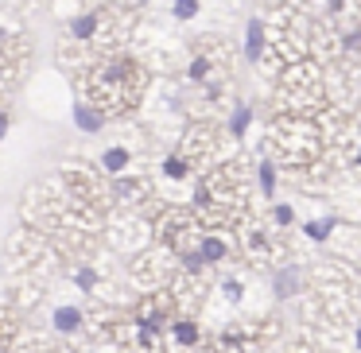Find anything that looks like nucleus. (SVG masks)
<instances>
[{"instance_id":"nucleus-1","label":"nucleus","mask_w":361,"mask_h":353,"mask_svg":"<svg viewBox=\"0 0 361 353\" xmlns=\"http://www.w3.org/2000/svg\"><path fill=\"white\" fill-rule=\"evenodd\" d=\"M229 249H233V241H229L226 233H202L198 237V256H202L206 268H218L221 260H229Z\"/></svg>"},{"instance_id":"nucleus-2","label":"nucleus","mask_w":361,"mask_h":353,"mask_svg":"<svg viewBox=\"0 0 361 353\" xmlns=\"http://www.w3.org/2000/svg\"><path fill=\"white\" fill-rule=\"evenodd\" d=\"M51 330H55L59 337H78L82 330H86V311H78V306H55Z\"/></svg>"},{"instance_id":"nucleus-3","label":"nucleus","mask_w":361,"mask_h":353,"mask_svg":"<svg viewBox=\"0 0 361 353\" xmlns=\"http://www.w3.org/2000/svg\"><path fill=\"white\" fill-rule=\"evenodd\" d=\"M167 334H171V342L179 345V349H198V345H202V326H198L195 318H175Z\"/></svg>"},{"instance_id":"nucleus-4","label":"nucleus","mask_w":361,"mask_h":353,"mask_svg":"<svg viewBox=\"0 0 361 353\" xmlns=\"http://www.w3.org/2000/svg\"><path fill=\"white\" fill-rule=\"evenodd\" d=\"M102 27H105V16H94V12L71 20V35H74V39H82V43L97 39V35H102Z\"/></svg>"},{"instance_id":"nucleus-5","label":"nucleus","mask_w":361,"mask_h":353,"mask_svg":"<svg viewBox=\"0 0 361 353\" xmlns=\"http://www.w3.org/2000/svg\"><path fill=\"white\" fill-rule=\"evenodd\" d=\"M128 163H133V151H125V148H109V151L102 156L105 175H113V179H121V175L128 171Z\"/></svg>"},{"instance_id":"nucleus-6","label":"nucleus","mask_w":361,"mask_h":353,"mask_svg":"<svg viewBox=\"0 0 361 353\" xmlns=\"http://www.w3.org/2000/svg\"><path fill=\"white\" fill-rule=\"evenodd\" d=\"M299 291V268H280L276 272V299H291Z\"/></svg>"},{"instance_id":"nucleus-7","label":"nucleus","mask_w":361,"mask_h":353,"mask_svg":"<svg viewBox=\"0 0 361 353\" xmlns=\"http://www.w3.org/2000/svg\"><path fill=\"white\" fill-rule=\"evenodd\" d=\"M245 55H249L252 63L264 58V24H260V16L249 20V47H245Z\"/></svg>"},{"instance_id":"nucleus-8","label":"nucleus","mask_w":361,"mask_h":353,"mask_svg":"<svg viewBox=\"0 0 361 353\" xmlns=\"http://www.w3.org/2000/svg\"><path fill=\"white\" fill-rule=\"evenodd\" d=\"M74 120H78L86 132H97V128H105V113L94 109V105H78V109H74Z\"/></svg>"},{"instance_id":"nucleus-9","label":"nucleus","mask_w":361,"mask_h":353,"mask_svg":"<svg viewBox=\"0 0 361 353\" xmlns=\"http://www.w3.org/2000/svg\"><path fill=\"white\" fill-rule=\"evenodd\" d=\"M187 171H190V159L183 156V151H175V156L164 159V175H167V179H187Z\"/></svg>"},{"instance_id":"nucleus-10","label":"nucleus","mask_w":361,"mask_h":353,"mask_svg":"<svg viewBox=\"0 0 361 353\" xmlns=\"http://www.w3.org/2000/svg\"><path fill=\"white\" fill-rule=\"evenodd\" d=\"M221 295H226L229 303H241V299H245V283L237 280V275H229V280H221Z\"/></svg>"},{"instance_id":"nucleus-11","label":"nucleus","mask_w":361,"mask_h":353,"mask_svg":"<svg viewBox=\"0 0 361 353\" xmlns=\"http://www.w3.org/2000/svg\"><path fill=\"white\" fill-rule=\"evenodd\" d=\"M210 66H214V63H210V55H198L195 63H190V70H187V74H190V82H206V78H210Z\"/></svg>"},{"instance_id":"nucleus-12","label":"nucleus","mask_w":361,"mask_h":353,"mask_svg":"<svg viewBox=\"0 0 361 353\" xmlns=\"http://www.w3.org/2000/svg\"><path fill=\"white\" fill-rule=\"evenodd\" d=\"M249 120H252V109H249V105H241V109L233 113V120H229V132H233V136H245Z\"/></svg>"},{"instance_id":"nucleus-13","label":"nucleus","mask_w":361,"mask_h":353,"mask_svg":"<svg viewBox=\"0 0 361 353\" xmlns=\"http://www.w3.org/2000/svg\"><path fill=\"white\" fill-rule=\"evenodd\" d=\"M198 16V0H175V20H195Z\"/></svg>"},{"instance_id":"nucleus-14","label":"nucleus","mask_w":361,"mask_h":353,"mask_svg":"<svg viewBox=\"0 0 361 353\" xmlns=\"http://www.w3.org/2000/svg\"><path fill=\"white\" fill-rule=\"evenodd\" d=\"M74 283H78L82 291H94V287H97V272H90V268H78V272H74Z\"/></svg>"},{"instance_id":"nucleus-15","label":"nucleus","mask_w":361,"mask_h":353,"mask_svg":"<svg viewBox=\"0 0 361 353\" xmlns=\"http://www.w3.org/2000/svg\"><path fill=\"white\" fill-rule=\"evenodd\" d=\"M307 233H311L314 241H326V233H330V221H311V225H307Z\"/></svg>"},{"instance_id":"nucleus-16","label":"nucleus","mask_w":361,"mask_h":353,"mask_svg":"<svg viewBox=\"0 0 361 353\" xmlns=\"http://www.w3.org/2000/svg\"><path fill=\"white\" fill-rule=\"evenodd\" d=\"M291 218H295L291 206H276V221H280V225H291Z\"/></svg>"},{"instance_id":"nucleus-17","label":"nucleus","mask_w":361,"mask_h":353,"mask_svg":"<svg viewBox=\"0 0 361 353\" xmlns=\"http://www.w3.org/2000/svg\"><path fill=\"white\" fill-rule=\"evenodd\" d=\"M8 125H12V113H8V109H0V140H4V132H8Z\"/></svg>"},{"instance_id":"nucleus-18","label":"nucleus","mask_w":361,"mask_h":353,"mask_svg":"<svg viewBox=\"0 0 361 353\" xmlns=\"http://www.w3.org/2000/svg\"><path fill=\"white\" fill-rule=\"evenodd\" d=\"M353 345H357V353H361V322L353 326Z\"/></svg>"}]
</instances>
